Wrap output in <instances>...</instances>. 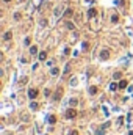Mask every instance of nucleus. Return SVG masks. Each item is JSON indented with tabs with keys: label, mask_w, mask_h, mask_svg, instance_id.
I'll return each mask as SVG.
<instances>
[{
	"label": "nucleus",
	"mask_w": 133,
	"mask_h": 135,
	"mask_svg": "<svg viewBox=\"0 0 133 135\" xmlns=\"http://www.w3.org/2000/svg\"><path fill=\"white\" fill-rule=\"evenodd\" d=\"M75 116H77V110L74 107H71V108H67V110H66V118H67V119H74Z\"/></svg>",
	"instance_id": "nucleus-1"
},
{
	"label": "nucleus",
	"mask_w": 133,
	"mask_h": 135,
	"mask_svg": "<svg viewBox=\"0 0 133 135\" xmlns=\"http://www.w3.org/2000/svg\"><path fill=\"white\" fill-rule=\"evenodd\" d=\"M38 94H39V91H38L36 88H30V90H28V98L31 101H35L38 98Z\"/></svg>",
	"instance_id": "nucleus-2"
},
{
	"label": "nucleus",
	"mask_w": 133,
	"mask_h": 135,
	"mask_svg": "<svg viewBox=\"0 0 133 135\" xmlns=\"http://www.w3.org/2000/svg\"><path fill=\"white\" fill-rule=\"evenodd\" d=\"M99 57H100V60H108V58H110V50H106V49L102 50Z\"/></svg>",
	"instance_id": "nucleus-3"
},
{
	"label": "nucleus",
	"mask_w": 133,
	"mask_h": 135,
	"mask_svg": "<svg viewBox=\"0 0 133 135\" xmlns=\"http://www.w3.org/2000/svg\"><path fill=\"white\" fill-rule=\"evenodd\" d=\"M97 16V10L96 8H89L88 10V17H96Z\"/></svg>",
	"instance_id": "nucleus-4"
},
{
	"label": "nucleus",
	"mask_w": 133,
	"mask_h": 135,
	"mask_svg": "<svg viewBox=\"0 0 133 135\" xmlns=\"http://www.w3.org/2000/svg\"><path fill=\"white\" fill-rule=\"evenodd\" d=\"M47 123H49V124H55V123H57V116H55V115H49V116H47Z\"/></svg>",
	"instance_id": "nucleus-5"
},
{
	"label": "nucleus",
	"mask_w": 133,
	"mask_h": 135,
	"mask_svg": "<svg viewBox=\"0 0 133 135\" xmlns=\"http://www.w3.org/2000/svg\"><path fill=\"white\" fill-rule=\"evenodd\" d=\"M59 99H61V88H58L57 93L53 94V101H59Z\"/></svg>",
	"instance_id": "nucleus-6"
},
{
	"label": "nucleus",
	"mask_w": 133,
	"mask_h": 135,
	"mask_svg": "<svg viewBox=\"0 0 133 135\" xmlns=\"http://www.w3.org/2000/svg\"><path fill=\"white\" fill-rule=\"evenodd\" d=\"M127 86H128L127 80H121V82H119V88H121V90H124V88H127Z\"/></svg>",
	"instance_id": "nucleus-7"
},
{
	"label": "nucleus",
	"mask_w": 133,
	"mask_h": 135,
	"mask_svg": "<svg viewBox=\"0 0 133 135\" xmlns=\"http://www.w3.org/2000/svg\"><path fill=\"white\" fill-rule=\"evenodd\" d=\"M39 60H41V61H45V60H47V52H44V50H42V52H39Z\"/></svg>",
	"instance_id": "nucleus-8"
},
{
	"label": "nucleus",
	"mask_w": 133,
	"mask_h": 135,
	"mask_svg": "<svg viewBox=\"0 0 133 135\" xmlns=\"http://www.w3.org/2000/svg\"><path fill=\"white\" fill-rule=\"evenodd\" d=\"M72 14H74V10H71V8H69V10H66V11H64V17H71Z\"/></svg>",
	"instance_id": "nucleus-9"
},
{
	"label": "nucleus",
	"mask_w": 133,
	"mask_h": 135,
	"mask_svg": "<svg viewBox=\"0 0 133 135\" xmlns=\"http://www.w3.org/2000/svg\"><path fill=\"white\" fill-rule=\"evenodd\" d=\"M111 22H113V24H118V22H119V16H118V14H111Z\"/></svg>",
	"instance_id": "nucleus-10"
},
{
	"label": "nucleus",
	"mask_w": 133,
	"mask_h": 135,
	"mask_svg": "<svg viewBox=\"0 0 133 135\" xmlns=\"http://www.w3.org/2000/svg\"><path fill=\"white\" fill-rule=\"evenodd\" d=\"M77 104H78V101H77L75 98H72V99L69 101V105H71V107H77Z\"/></svg>",
	"instance_id": "nucleus-11"
},
{
	"label": "nucleus",
	"mask_w": 133,
	"mask_h": 135,
	"mask_svg": "<svg viewBox=\"0 0 133 135\" xmlns=\"http://www.w3.org/2000/svg\"><path fill=\"white\" fill-rule=\"evenodd\" d=\"M118 88H119V83H114V82H113V83L110 85V90H111V91H116Z\"/></svg>",
	"instance_id": "nucleus-12"
},
{
	"label": "nucleus",
	"mask_w": 133,
	"mask_h": 135,
	"mask_svg": "<svg viewBox=\"0 0 133 135\" xmlns=\"http://www.w3.org/2000/svg\"><path fill=\"white\" fill-rule=\"evenodd\" d=\"M89 94H91V96L97 94V86H91V88H89Z\"/></svg>",
	"instance_id": "nucleus-13"
},
{
	"label": "nucleus",
	"mask_w": 133,
	"mask_h": 135,
	"mask_svg": "<svg viewBox=\"0 0 133 135\" xmlns=\"http://www.w3.org/2000/svg\"><path fill=\"white\" fill-rule=\"evenodd\" d=\"M30 53H31V55L38 53V47H36V46H31V47H30Z\"/></svg>",
	"instance_id": "nucleus-14"
},
{
	"label": "nucleus",
	"mask_w": 133,
	"mask_h": 135,
	"mask_svg": "<svg viewBox=\"0 0 133 135\" xmlns=\"http://www.w3.org/2000/svg\"><path fill=\"white\" fill-rule=\"evenodd\" d=\"M30 108H31V110H38L39 105H38V102H31V104H30Z\"/></svg>",
	"instance_id": "nucleus-15"
},
{
	"label": "nucleus",
	"mask_w": 133,
	"mask_h": 135,
	"mask_svg": "<svg viewBox=\"0 0 133 135\" xmlns=\"http://www.w3.org/2000/svg\"><path fill=\"white\" fill-rule=\"evenodd\" d=\"M3 38H5L6 41H10L11 38H13V33H11V32H6V33H5V36H3Z\"/></svg>",
	"instance_id": "nucleus-16"
},
{
	"label": "nucleus",
	"mask_w": 133,
	"mask_h": 135,
	"mask_svg": "<svg viewBox=\"0 0 133 135\" xmlns=\"http://www.w3.org/2000/svg\"><path fill=\"white\" fill-rule=\"evenodd\" d=\"M66 27L69 28V30H74V28H75V25L72 24V22H66Z\"/></svg>",
	"instance_id": "nucleus-17"
},
{
	"label": "nucleus",
	"mask_w": 133,
	"mask_h": 135,
	"mask_svg": "<svg viewBox=\"0 0 133 135\" xmlns=\"http://www.w3.org/2000/svg\"><path fill=\"white\" fill-rule=\"evenodd\" d=\"M59 74V69L58 68H52V75H58Z\"/></svg>",
	"instance_id": "nucleus-18"
},
{
	"label": "nucleus",
	"mask_w": 133,
	"mask_h": 135,
	"mask_svg": "<svg viewBox=\"0 0 133 135\" xmlns=\"http://www.w3.org/2000/svg\"><path fill=\"white\" fill-rule=\"evenodd\" d=\"M121 77H122V74H121V72H114V75H113V79H114V80H118V79H121Z\"/></svg>",
	"instance_id": "nucleus-19"
},
{
	"label": "nucleus",
	"mask_w": 133,
	"mask_h": 135,
	"mask_svg": "<svg viewBox=\"0 0 133 135\" xmlns=\"http://www.w3.org/2000/svg\"><path fill=\"white\" fill-rule=\"evenodd\" d=\"M89 49V43H83V50H88Z\"/></svg>",
	"instance_id": "nucleus-20"
},
{
	"label": "nucleus",
	"mask_w": 133,
	"mask_h": 135,
	"mask_svg": "<svg viewBox=\"0 0 133 135\" xmlns=\"http://www.w3.org/2000/svg\"><path fill=\"white\" fill-rule=\"evenodd\" d=\"M20 17H22V16H20V13H16V14H14V19H16V20H19Z\"/></svg>",
	"instance_id": "nucleus-21"
},
{
	"label": "nucleus",
	"mask_w": 133,
	"mask_h": 135,
	"mask_svg": "<svg viewBox=\"0 0 133 135\" xmlns=\"http://www.w3.org/2000/svg\"><path fill=\"white\" fill-rule=\"evenodd\" d=\"M71 85H72V86L77 85V79H72V80H71Z\"/></svg>",
	"instance_id": "nucleus-22"
},
{
	"label": "nucleus",
	"mask_w": 133,
	"mask_h": 135,
	"mask_svg": "<svg viewBox=\"0 0 133 135\" xmlns=\"http://www.w3.org/2000/svg\"><path fill=\"white\" fill-rule=\"evenodd\" d=\"M24 44H25V46H30V38H25V41H24Z\"/></svg>",
	"instance_id": "nucleus-23"
},
{
	"label": "nucleus",
	"mask_w": 133,
	"mask_h": 135,
	"mask_svg": "<svg viewBox=\"0 0 133 135\" xmlns=\"http://www.w3.org/2000/svg\"><path fill=\"white\" fill-rule=\"evenodd\" d=\"M64 53H66V55H67V53H71V49H69V47H66V49H64Z\"/></svg>",
	"instance_id": "nucleus-24"
},
{
	"label": "nucleus",
	"mask_w": 133,
	"mask_h": 135,
	"mask_svg": "<svg viewBox=\"0 0 133 135\" xmlns=\"http://www.w3.org/2000/svg\"><path fill=\"white\" fill-rule=\"evenodd\" d=\"M69 135H78V132H77V130H71Z\"/></svg>",
	"instance_id": "nucleus-25"
},
{
	"label": "nucleus",
	"mask_w": 133,
	"mask_h": 135,
	"mask_svg": "<svg viewBox=\"0 0 133 135\" xmlns=\"http://www.w3.org/2000/svg\"><path fill=\"white\" fill-rule=\"evenodd\" d=\"M3 2H6V3H10V2H11V0H3Z\"/></svg>",
	"instance_id": "nucleus-26"
}]
</instances>
